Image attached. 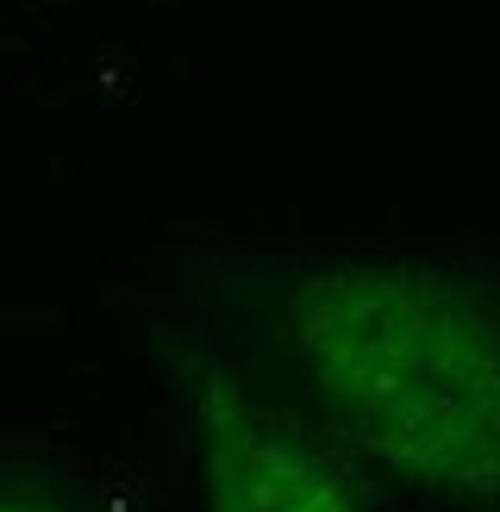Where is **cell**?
Instances as JSON below:
<instances>
[{"instance_id":"3","label":"cell","mask_w":500,"mask_h":512,"mask_svg":"<svg viewBox=\"0 0 500 512\" xmlns=\"http://www.w3.org/2000/svg\"><path fill=\"white\" fill-rule=\"evenodd\" d=\"M0 512H69L57 500H32V494H0Z\"/></svg>"},{"instance_id":"1","label":"cell","mask_w":500,"mask_h":512,"mask_svg":"<svg viewBox=\"0 0 500 512\" xmlns=\"http://www.w3.org/2000/svg\"><path fill=\"white\" fill-rule=\"evenodd\" d=\"M275 338L319 431L425 512H500V300L419 256L275 281Z\"/></svg>"},{"instance_id":"2","label":"cell","mask_w":500,"mask_h":512,"mask_svg":"<svg viewBox=\"0 0 500 512\" xmlns=\"http://www.w3.org/2000/svg\"><path fill=\"white\" fill-rule=\"evenodd\" d=\"M182 388L207 512H363L332 456L263 413L207 344L188 356Z\"/></svg>"}]
</instances>
